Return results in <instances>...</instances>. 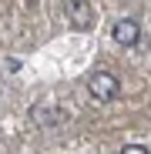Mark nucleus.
I'll use <instances>...</instances> for the list:
<instances>
[{"label":"nucleus","instance_id":"2","mask_svg":"<svg viewBox=\"0 0 151 154\" xmlns=\"http://www.w3.org/2000/svg\"><path fill=\"white\" fill-rule=\"evenodd\" d=\"M67 20L77 30H91L94 27V7H91V0H67Z\"/></svg>","mask_w":151,"mask_h":154},{"label":"nucleus","instance_id":"1","mask_svg":"<svg viewBox=\"0 0 151 154\" xmlns=\"http://www.w3.org/2000/svg\"><path fill=\"white\" fill-rule=\"evenodd\" d=\"M87 87H91V97H94V100H101V104H108V100H114V97H118V91H121L118 77H114V74H108V70L94 74Z\"/></svg>","mask_w":151,"mask_h":154},{"label":"nucleus","instance_id":"4","mask_svg":"<svg viewBox=\"0 0 151 154\" xmlns=\"http://www.w3.org/2000/svg\"><path fill=\"white\" fill-rule=\"evenodd\" d=\"M121 154H148V147H144V144H124Z\"/></svg>","mask_w":151,"mask_h":154},{"label":"nucleus","instance_id":"3","mask_svg":"<svg viewBox=\"0 0 151 154\" xmlns=\"http://www.w3.org/2000/svg\"><path fill=\"white\" fill-rule=\"evenodd\" d=\"M111 37H114L121 47H134V44L141 40V23L131 20V17H128V20H118L114 27H111Z\"/></svg>","mask_w":151,"mask_h":154}]
</instances>
